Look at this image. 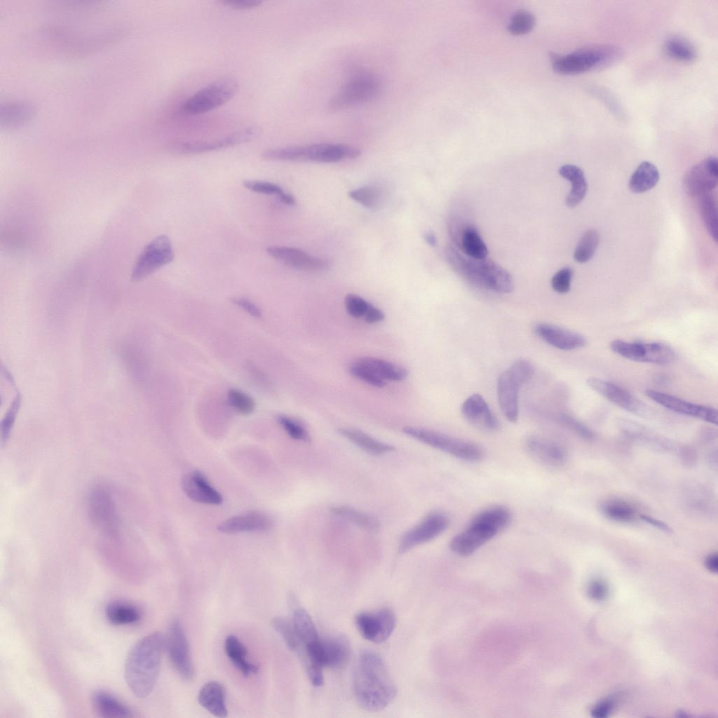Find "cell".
I'll return each mask as SVG.
<instances>
[{
	"instance_id": "1",
	"label": "cell",
	"mask_w": 718,
	"mask_h": 718,
	"mask_svg": "<svg viewBox=\"0 0 718 718\" xmlns=\"http://www.w3.org/2000/svg\"><path fill=\"white\" fill-rule=\"evenodd\" d=\"M353 693L358 705L371 712L384 710L395 699L396 686L377 653L365 651L360 655L353 676Z\"/></svg>"
},
{
	"instance_id": "2",
	"label": "cell",
	"mask_w": 718,
	"mask_h": 718,
	"mask_svg": "<svg viewBox=\"0 0 718 718\" xmlns=\"http://www.w3.org/2000/svg\"><path fill=\"white\" fill-rule=\"evenodd\" d=\"M164 644L163 636L156 632L140 639L129 651L125 663V679L136 697L145 698L152 691L158 679Z\"/></svg>"
},
{
	"instance_id": "3",
	"label": "cell",
	"mask_w": 718,
	"mask_h": 718,
	"mask_svg": "<svg viewBox=\"0 0 718 718\" xmlns=\"http://www.w3.org/2000/svg\"><path fill=\"white\" fill-rule=\"evenodd\" d=\"M511 520L510 510L503 506H494L477 513L469 524L454 536L449 548L461 557H467L507 527Z\"/></svg>"
},
{
	"instance_id": "4",
	"label": "cell",
	"mask_w": 718,
	"mask_h": 718,
	"mask_svg": "<svg viewBox=\"0 0 718 718\" xmlns=\"http://www.w3.org/2000/svg\"><path fill=\"white\" fill-rule=\"evenodd\" d=\"M446 257L452 268L471 284L499 293H510L514 285L512 276L494 261L475 259L461 255L454 247L445 249Z\"/></svg>"
},
{
	"instance_id": "5",
	"label": "cell",
	"mask_w": 718,
	"mask_h": 718,
	"mask_svg": "<svg viewBox=\"0 0 718 718\" xmlns=\"http://www.w3.org/2000/svg\"><path fill=\"white\" fill-rule=\"evenodd\" d=\"M360 150L340 143H317L302 146L273 148L265 150L264 158L279 161H313L336 163L360 156Z\"/></svg>"
},
{
	"instance_id": "6",
	"label": "cell",
	"mask_w": 718,
	"mask_h": 718,
	"mask_svg": "<svg viewBox=\"0 0 718 718\" xmlns=\"http://www.w3.org/2000/svg\"><path fill=\"white\" fill-rule=\"evenodd\" d=\"M621 52L611 45L583 47L565 55H553V69L562 74H575L607 66L618 60Z\"/></svg>"
},
{
	"instance_id": "7",
	"label": "cell",
	"mask_w": 718,
	"mask_h": 718,
	"mask_svg": "<svg viewBox=\"0 0 718 718\" xmlns=\"http://www.w3.org/2000/svg\"><path fill=\"white\" fill-rule=\"evenodd\" d=\"M381 82L374 74L359 72L353 74L330 100L327 109L338 111L374 100L380 93Z\"/></svg>"
},
{
	"instance_id": "8",
	"label": "cell",
	"mask_w": 718,
	"mask_h": 718,
	"mask_svg": "<svg viewBox=\"0 0 718 718\" xmlns=\"http://www.w3.org/2000/svg\"><path fill=\"white\" fill-rule=\"evenodd\" d=\"M403 432L407 435L438 450L466 461L475 462L484 456L477 445L435 431L407 426Z\"/></svg>"
},
{
	"instance_id": "9",
	"label": "cell",
	"mask_w": 718,
	"mask_h": 718,
	"mask_svg": "<svg viewBox=\"0 0 718 718\" xmlns=\"http://www.w3.org/2000/svg\"><path fill=\"white\" fill-rule=\"evenodd\" d=\"M238 86L233 77L219 79L188 98L182 105V111L189 115L212 111L229 101L237 93Z\"/></svg>"
},
{
	"instance_id": "10",
	"label": "cell",
	"mask_w": 718,
	"mask_h": 718,
	"mask_svg": "<svg viewBox=\"0 0 718 718\" xmlns=\"http://www.w3.org/2000/svg\"><path fill=\"white\" fill-rule=\"evenodd\" d=\"M261 133L257 126H249L224 136L204 140L178 141L170 144V150L178 154H199L229 148L256 140Z\"/></svg>"
},
{
	"instance_id": "11",
	"label": "cell",
	"mask_w": 718,
	"mask_h": 718,
	"mask_svg": "<svg viewBox=\"0 0 718 718\" xmlns=\"http://www.w3.org/2000/svg\"><path fill=\"white\" fill-rule=\"evenodd\" d=\"M175 258V252L169 237L160 235L145 245L132 270L131 280L140 281Z\"/></svg>"
},
{
	"instance_id": "12",
	"label": "cell",
	"mask_w": 718,
	"mask_h": 718,
	"mask_svg": "<svg viewBox=\"0 0 718 718\" xmlns=\"http://www.w3.org/2000/svg\"><path fill=\"white\" fill-rule=\"evenodd\" d=\"M610 348L621 357L640 363L665 365L675 358L673 349L661 342L643 343L616 339L611 342Z\"/></svg>"
},
{
	"instance_id": "13",
	"label": "cell",
	"mask_w": 718,
	"mask_h": 718,
	"mask_svg": "<svg viewBox=\"0 0 718 718\" xmlns=\"http://www.w3.org/2000/svg\"><path fill=\"white\" fill-rule=\"evenodd\" d=\"M90 517L95 527L109 536H115L119 522L110 492L104 487L94 488L88 499Z\"/></svg>"
},
{
	"instance_id": "14",
	"label": "cell",
	"mask_w": 718,
	"mask_h": 718,
	"mask_svg": "<svg viewBox=\"0 0 718 718\" xmlns=\"http://www.w3.org/2000/svg\"><path fill=\"white\" fill-rule=\"evenodd\" d=\"M355 621L360 635L367 640L377 644L388 639L396 625L395 616L388 608L359 613Z\"/></svg>"
},
{
	"instance_id": "15",
	"label": "cell",
	"mask_w": 718,
	"mask_h": 718,
	"mask_svg": "<svg viewBox=\"0 0 718 718\" xmlns=\"http://www.w3.org/2000/svg\"><path fill=\"white\" fill-rule=\"evenodd\" d=\"M449 524V518L445 513L440 511L429 513L402 536L399 543V553H405L434 539L447 529Z\"/></svg>"
},
{
	"instance_id": "16",
	"label": "cell",
	"mask_w": 718,
	"mask_h": 718,
	"mask_svg": "<svg viewBox=\"0 0 718 718\" xmlns=\"http://www.w3.org/2000/svg\"><path fill=\"white\" fill-rule=\"evenodd\" d=\"M165 644L169 658L176 671L184 679H191L194 670L189 642L181 623L177 618L170 623Z\"/></svg>"
},
{
	"instance_id": "17",
	"label": "cell",
	"mask_w": 718,
	"mask_h": 718,
	"mask_svg": "<svg viewBox=\"0 0 718 718\" xmlns=\"http://www.w3.org/2000/svg\"><path fill=\"white\" fill-rule=\"evenodd\" d=\"M718 163L714 156H709L691 167L684 175L683 187L691 196L710 193L717 184Z\"/></svg>"
},
{
	"instance_id": "18",
	"label": "cell",
	"mask_w": 718,
	"mask_h": 718,
	"mask_svg": "<svg viewBox=\"0 0 718 718\" xmlns=\"http://www.w3.org/2000/svg\"><path fill=\"white\" fill-rule=\"evenodd\" d=\"M266 251L274 259L297 270L322 272L329 270L331 267L328 261L293 247L271 245L268 247Z\"/></svg>"
},
{
	"instance_id": "19",
	"label": "cell",
	"mask_w": 718,
	"mask_h": 718,
	"mask_svg": "<svg viewBox=\"0 0 718 718\" xmlns=\"http://www.w3.org/2000/svg\"><path fill=\"white\" fill-rule=\"evenodd\" d=\"M645 394L655 402L675 412L696 417L714 424L717 423V411L713 407L690 402L674 395L652 389L646 390Z\"/></svg>"
},
{
	"instance_id": "20",
	"label": "cell",
	"mask_w": 718,
	"mask_h": 718,
	"mask_svg": "<svg viewBox=\"0 0 718 718\" xmlns=\"http://www.w3.org/2000/svg\"><path fill=\"white\" fill-rule=\"evenodd\" d=\"M525 447L536 461L548 467H561L567 460V452L562 445L542 436L527 437Z\"/></svg>"
},
{
	"instance_id": "21",
	"label": "cell",
	"mask_w": 718,
	"mask_h": 718,
	"mask_svg": "<svg viewBox=\"0 0 718 718\" xmlns=\"http://www.w3.org/2000/svg\"><path fill=\"white\" fill-rule=\"evenodd\" d=\"M586 384L594 391L628 412L640 414L644 409L643 403L637 398L612 382L592 377L587 379Z\"/></svg>"
},
{
	"instance_id": "22",
	"label": "cell",
	"mask_w": 718,
	"mask_h": 718,
	"mask_svg": "<svg viewBox=\"0 0 718 718\" xmlns=\"http://www.w3.org/2000/svg\"><path fill=\"white\" fill-rule=\"evenodd\" d=\"M449 228L454 243L466 256L475 259L487 258V247L473 226L454 221Z\"/></svg>"
},
{
	"instance_id": "23",
	"label": "cell",
	"mask_w": 718,
	"mask_h": 718,
	"mask_svg": "<svg viewBox=\"0 0 718 718\" xmlns=\"http://www.w3.org/2000/svg\"><path fill=\"white\" fill-rule=\"evenodd\" d=\"M534 331L546 343L561 350L578 349L587 344V339L583 334L550 323H538L536 325Z\"/></svg>"
},
{
	"instance_id": "24",
	"label": "cell",
	"mask_w": 718,
	"mask_h": 718,
	"mask_svg": "<svg viewBox=\"0 0 718 718\" xmlns=\"http://www.w3.org/2000/svg\"><path fill=\"white\" fill-rule=\"evenodd\" d=\"M521 382L507 369L499 377L496 391L499 405L505 417L515 423L518 417V394Z\"/></svg>"
},
{
	"instance_id": "25",
	"label": "cell",
	"mask_w": 718,
	"mask_h": 718,
	"mask_svg": "<svg viewBox=\"0 0 718 718\" xmlns=\"http://www.w3.org/2000/svg\"><path fill=\"white\" fill-rule=\"evenodd\" d=\"M463 417L474 426L487 431H495L499 422L484 398L477 393L467 398L462 403Z\"/></svg>"
},
{
	"instance_id": "26",
	"label": "cell",
	"mask_w": 718,
	"mask_h": 718,
	"mask_svg": "<svg viewBox=\"0 0 718 718\" xmlns=\"http://www.w3.org/2000/svg\"><path fill=\"white\" fill-rule=\"evenodd\" d=\"M184 493L191 500L201 503L219 505L223 499L219 492L211 486L203 474L192 471L185 475L182 480Z\"/></svg>"
},
{
	"instance_id": "27",
	"label": "cell",
	"mask_w": 718,
	"mask_h": 718,
	"mask_svg": "<svg viewBox=\"0 0 718 718\" xmlns=\"http://www.w3.org/2000/svg\"><path fill=\"white\" fill-rule=\"evenodd\" d=\"M272 526L270 517L261 513H249L230 517L221 522L217 529L225 534L262 532Z\"/></svg>"
},
{
	"instance_id": "28",
	"label": "cell",
	"mask_w": 718,
	"mask_h": 718,
	"mask_svg": "<svg viewBox=\"0 0 718 718\" xmlns=\"http://www.w3.org/2000/svg\"><path fill=\"white\" fill-rule=\"evenodd\" d=\"M321 642L323 668L340 669L347 664L351 648L346 638L341 636L321 638Z\"/></svg>"
},
{
	"instance_id": "29",
	"label": "cell",
	"mask_w": 718,
	"mask_h": 718,
	"mask_svg": "<svg viewBox=\"0 0 718 718\" xmlns=\"http://www.w3.org/2000/svg\"><path fill=\"white\" fill-rule=\"evenodd\" d=\"M198 701L215 717H225L227 715L225 690L218 682L210 681L205 684L198 693Z\"/></svg>"
},
{
	"instance_id": "30",
	"label": "cell",
	"mask_w": 718,
	"mask_h": 718,
	"mask_svg": "<svg viewBox=\"0 0 718 718\" xmlns=\"http://www.w3.org/2000/svg\"><path fill=\"white\" fill-rule=\"evenodd\" d=\"M92 703L95 711L102 717L128 718L133 711L110 693L99 690L93 693Z\"/></svg>"
},
{
	"instance_id": "31",
	"label": "cell",
	"mask_w": 718,
	"mask_h": 718,
	"mask_svg": "<svg viewBox=\"0 0 718 718\" xmlns=\"http://www.w3.org/2000/svg\"><path fill=\"white\" fill-rule=\"evenodd\" d=\"M560 175L571 184V189L566 198V205L569 208L578 205L585 198L588 184L583 171L578 166L567 164L559 169Z\"/></svg>"
},
{
	"instance_id": "32",
	"label": "cell",
	"mask_w": 718,
	"mask_h": 718,
	"mask_svg": "<svg viewBox=\"0 0 718 718\" xmlns=\"http://www.w3.org/2000/svg\"><path fill=\"white\" fill-rule=\"evenodd\" d=\"M355 361L385 381H400L407 378L409 374L405 367L378 358L363 357Z\"/></svg>"
},
{
	"instance_id": "33",
	"label": "cell",
	"mask_w": 718,
	"mask_h": 718,
	"mask_svg": "<svg viewBox=\"0 0 718 718\" xmlns=\"http://www.w3.org/2000/svg\"><path fill=\"white\" fill-rule=\"evenodd\" d=\"M339 433L365 452L372 455H380L394 450V447L381 442L367 433L351 428H341Z\"/></svg>"
},
{
	"instance_id": "34",
	"label": "cell",
	"mask_w": 718,
	"mask_h": 718,
	"mask_svg": "<svg viewBox=\"0 0 718 718\" xmlns=\"http://www.w3.org/2000/svg\"><path fill=\"white\" fill-rule=\"evenodd\" d=\"M225 652L233 665L245 676L256 674L258 667L247 661V649L239 639L233 635L226 637Z\"/></svg>"
},
{
	"instance_id": "35",
	"label": "cell",
	"mask_w": 718,
	"mask_h": 718,
	"mask_svg": "<svg viewBox=\"0 0 718 718\" xmlns=\"http://www.w3.org/2000/svg\"><path fill=\"white\" fill-rule=\"evenodd\" d=\"M658 180L657 168L651 162L643 161L632 175L628 187L634 193H643L655 187Z\"/></svg>"
},
{
	"instance_id": "36",
	"label": "cell",
	"mask_w": 718,
	"mask_h": 718,
	"mask_svg": "<svg viewBox=\"0 0 718 718\" xmlns=\"http://www.w3.org/2000/svg\"><path fill=\"white\" fill-rule=\"evenodd\" d=\"M105 614L109 622L117 625L134 624L141 617L140 611L136 607L117 601L107 604Z\"/></svg>"
},
{
	"instance_id": "37",
	"label": "cell",
	"mask_w": 718,
	"mask_h": 718,
	"mask_svg": "<svg viewBox=\"0 0 718 718\" xmlns=\"http://www.w3.org/2000/svg\"><path fill=\"white\" fill-rule=\"evenodd\" d=\"M292 625L302 646L318 639L320 636L309 613L302 607L293 611Z\"/></svg>"
},
{
	"instance_id": "38",
	"label": "cell",
	"mask_w": 718,
	"mask_h": 718,
	"mask_svg": "<svg viewBox=\"0 0 718 718\" xmlns=\"http://www.w3.org/2000/svg\"><path fill=\"white\" fill-rule=\"evenodd\" d=\"M699 197V210L703 224L712 238L717 242L718 223L715 198L710 193Z\"/></svg>"
},
{
	"instance_id": "39",
	"label": "cell",
	"mask_w": 718,
	"mask_h": 718,
	"mask_svg": "<svg viewBox=\"0 0 718 718\" xmlns=\"http://www.w3.org/2000/svg\"><path fill=\"white\" fill-rule=\"evenodd\" d=\"M243 186L248 190L264 195L274 196L280 201L286 205H292L295 198L285 192L279 185L273 182L260 180H248L243 182Z\"/></svg>"
},
{
	"instance_id": "40",
	"label": "cell",
	"mask_w": 718,
	"mask_h": 718,
	"mask_svg": "<svg viewBox=\"0 0 718 718\" xmlns=\"http://www.w3.org/2000/svg\"><path fill=\"white\" fill-rule=\"evenodd\" d=\"M664 50L670 57L681 61H693L697 55L693 46L679 36L668 38L665 42Z\"/></svg>"
},
{
	"instance_id": "41",
	"label": "cell",
	"mask_w": 718,
	"mask_h": 718,
	"mask_svg": "<svg viewBox=\"0 0 718 718\" xmlns=\"http://www.w3.org/2000/svg\"><path fill=\"white\" fill-rule=\"evenodd\" d=\"M334 515L349 520L356 525L370 531L377 530L379 523L377 520L367 514L361 513L348 506H336L332 509Z\"/></svg>"
},
{
	"instance_id": "42",
	"label": "cell",
	"mask_w": 718,
	"mask_h": 718,
	"mask_svg": "<svg viewBox=\"0 0 718 718\" xmlns=\"http://www.w3.org/2000/svg\"><path fill=\"white\" fill-rule=\"evenodd\" d=\"M602 513L609 519L619 522H630L635 519L632 506L621 500H610L602 506Z\"/></svg>"
},
{
	"instance_id": "43",
	"label": "cell",
	"mask_w": 718,
	"mask_h": 718,
	"mask_svg": "<svg viewBox=\"0 0 718 718\" xmlns=\"http://www.w3.org/2000/svg\"><path fill=\"white\" fill-rule=\"evenodd\" d=\"M600 236L595 229L586 231L580 238L574 252V259L579 263L589 261L599 244Z\"/></svg>"
},
{
	"instance_id": "44",
	"label": "cell",
	"mask_w": 718,
	"mask_h": 718,
	"mask_svg": "<svg viewBox=\"0 0 718 718\" xmlns=\"http://www.w3.org/2000/svg\"><path fill=\"white\" fill-rule=\"evenodd\" d=\"M348 196L361 205L377 210L381 203L382 191L376 186H365L351 190Z\"/></svg>"
},
{
	"instance_id": "45",
	"label": "cell",
	"mask_w": 718,
	"mask_h": 718,
	"mask_svg": "<svg viewBox=\"0 0 718 718\" xmlns=\"http://www.w3.org/2000/svg\"><path fill=\"white\" fill-rule=\"evenodd\" d=\"M272 624L287 646L299 655L303 649V646L294 631L292 623L285 618L277 617L273 619Z\"/></svg>"
},
{
	"instance_id": "46",
	"label": "cell",
	"mask_w": 718,
	"mask_h": 718,
	"mask_svg": "<svg viewBox=\"0 0 718 718\" xmlns=\"http://www.w3.org/2000/svg\"><path fill=\"white\" fill-rule=\"evenodd\" d=\"M535 25V17L529 11L521 9L511 16L508 30L513 35H522L529 32Z\"/></svg>"
},
{
	"instance_id": "47",
	"label": "cell",
	"mask_w": 718,
	"mask_h": 718,
	"mask_svg": "<svg viewBox=\"0 0 718 718\" xmlns=\"http://www.w3.org/2000/svg\"><path fill=\"white\" fill-rule=\"evenodd\" d=\"M277 422L285 430V431L293 439L302 441H309V435L299 421L284 414L277 415Z\"/></svg>"
},
{
	"instance_id": "48",
	"label": "cell",
	"mask_w": 718,
	"mask_h": 718,
	"mask_svg": "<svg viewBox=\"0 0 718 718\" xmlns=\"http://www.w3.org/2000/svg\"><path fill=\"white\" fill-rule=\"evenodd\" d=\"M227 396L230 405L239 413L249 414L254 411V400L242 391L231 388L228 391Z\"/></svg>"
},
{
	"instance_id": "49",
	"label": "cell",
	"mask_w": 718,
	"mask_h": 718,
	"mask_svg": "<svg viewBox=\"0 0 718 718\" xmlns=\"http://www.w3.org/2000/svg\"><path fill=\"white\" fill-rule=\"evenodd\" d=\"M20 404L21 396L20 393H18L1 423V441L2 445L6 443L10 436Z\"/></svg>"
},
{
	"instance_id": "50",
	"label": "cell",
	"mask_w": 718,
	"mask_h": 718,
	"mask_svg": "<svg viewBox=\"0 0 718 718\" xmlns=\"http://www.w3.org/2000/svg\"><path fill=\"white\" fill-rule=\"evenodd\" d=\"M348 370L352 376L372 386L381 388L386 384L385 380L356 361L349 366Z\"/></svg>"
},
{
	"instance_id": "51",
	"label": "cell",
	"mask_w": 718,
	"mask_h": 718,
	"mask_svg": "<svg viewBox=\"0 0 718 718\" xmlns=\"http://www.w3.org/2000/svg\"><path fill=\"white\" fill-rule=\"evenodd\" d=\"M371 303L355 294H348L344 299L347 313L353 318H363Z\"/></svg>"
},
{
	"instance_id": "52",
	"label": "cell",
	"mask_w": 718,
	"mask_h": 718,
	"mask_svg": "<svg viewBox=\"0 0 718 718\" xmlns=\"http://www.w3.org/2000/svg\"><path fill=\"white\" fill-rule=\"evenodd\" d=\"M573 276V270L569 267H564L558 271L551 279L553 289L560 294H564L570 290L571 281Z\"/></svg>"
},
{
	"instance_id": "53",
	"label": "cell",
	"mask_w": 718,
	"mask_h": 718,
	"mask_svg": "<svg viewBox=\"0 0 718 718\" xmlns=\"http://www.w3.org/2000/svg\"><path fill=\"white\" fill-rule=\"evenodd\" d=\"M508 369L522 385L529 381L534 373L533 365L524 359L515 361Z\"/></svg>"
},
{
	"instance_id": "54",
	"label": "cell",
	"mask_w": 718,
	"mask_h": 718,
	"mask_svg": "<svg viewBox=\"0 0 718 718\" xmlns=\"http://www.w3.org/2000/svg\"><path fill=\"white\" fill-rule=\"evenodd\" d=\"M556 419L557 421L574 431L583 438L590 439L593 437L592 432L588 428L569 415L563 414H557L556 415Z\"/></svg>"
},
{
	"instance_id": "55",
	"label": "cell",
	"mask_w": 718,
	"mask_h": 718,
	"mask_svg": "<svg viewBox=\"0 0 718 718\" xmlns=\"http://www.w3.org/2000/svg\"><path fill=\"white\" fill-rule=\"evenodd\" d=\"M231 302L255 318H260L262 316V311L259 308L246 298H232Z\"/></svg>"
},
{
	"instance_id": "56",
	"label": "cell",
	"mask_w": 718,
	"mask_h": 718,
	"mask_svg": "<svg viewBox=\"0 0 718 718\" xmlns=\"http://www.w3.org/2000/svg\"><path fill=\"white\" fill-rule=\"evenodd\" d=\"M222 4L235 9L245 10L255 8L262 4L259 0H224Z\"/></svg>"
},
{
	"instance_id": "57",
	"label": "cell",
	"mask_w": 718,
	"mask_h": 718,
	"mask_svg": "<svg viewBox=\"0 0 718 718\" xmlns=\"http://www.w3.org/2000/svg\"><path fill=\"white\" fill-rule=\"evenodd\" d=\"M363 318L367 323L374 324L381 322L385 315L381 309L370 304Z\"/></svg>"
},
{
	"instance_id": "58",
	"label": "cell",
	"mask_w": 718,
	"mask_h": 718,
	"mask_svg": "<svg viewBox=\"0 0 718 718\" xmlns=\"http://www.w3.org/2000/svg\"><path fill=\"white\" fill-rule=\"evenodd\" d=\"M589 595L595 600L604 598L607 592V588L604 583L601 581H593L589 587Z\"/></svg>"
},
{
	"instance_id": "59",
	"label": "cell",
	"mask_w": 718,
	"mask_h": 718,
	"mask_svg": "<svg viewBox=\"0 0 718 718\" xmlns=\"http://www.w3.org/2000/svg\"><path fill=\"white\" fill-rule=\"evenodd\" d=\"M611 703L609 702H608V701L604 702V703H602L595 706L593 708L592 711V715L594 717H607V714L609 713V711L611 710Z\"/></svg>"
},
{
	"instance_id": "60",
	"label": "cell",
	"mask_w": 718,
	"mask_h": 718,
	"mask_svg": "<svg viewBox=\"0 0 718 718\" xmlns=\"http://www.w3.org/2000/svg\"><path fill=\"white\" fill-rule=\"evenodd\" d=\"M642 520L662 531L670 532V527L665 523L648 515H641Z\"/></svg>"
},
{
	"instance_id": "61",
	"label": "cell",
	"mask_w": 718,
	"mask_h": 718,
	"mask_svg": "<svg viewBox=\"0 0 718 718\" xmlns=\"http://www.w3.org/2000/svg\"><path fill=\"white\" fill-rule=\"evenodd\" d=\"M705 566L712 572L716 573L718 569V557L717 553L710 555L705 560Z\"/></svg>"
},
{
	"instance_id": "62",
	"label": "cell",
	"mask_w": 718,
	"mask_h": 718,
	"mask_svg": "<svg viewBox=\"0 0 718 718\" xmlns=\"http://www.w3.org/2000/svg\"><path fill=\"white\" fill-rule=\"evenodd\" d=\"M426 242L431 246H435L437 243V239L435 234L432 232H428L424 236Z\"/></svg>"
}]
</instances>
